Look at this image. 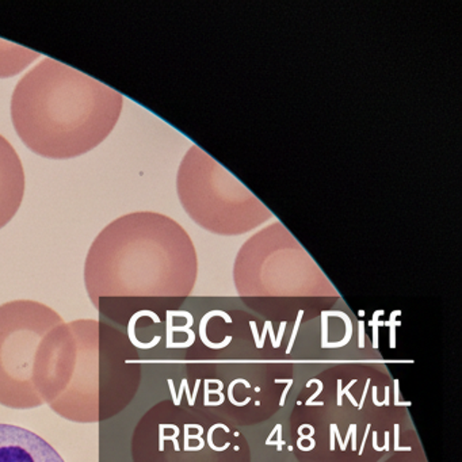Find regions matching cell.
Returning a JSON list of instances; mask_svg holds the SVG:
<instances>
[{
    "instance_id": "obj_23",
    "label": "cell",
    "mask_w": 462,
    "mask_h": 462,
    "mask_svg": "<svg viewBox=\"0 0 462 462\" xmlns=\"http://www.w3.org/2000/svg\"><path fill=\"white\" fill-rule=\"evenodd\" d=\"M264 324H266V326H267V331H269L270 339H272V343H273V347L278 348L277 339H275V334H274V329H273L272 321L267 320L266 323H264Z\"/></svg>"
},
{
    "instance_id": "obj_10",
    "label": "cell",
    "mask_w": 462,
    "mask_h": 462,
    "mask_svg": "<svg viewBox=\"0 0 462 462\" xmlns=\"http://www.w3.org/2000/svg\"><path fill=\"white\" fill-rule=\"evenodd\" d=\"M400 315H402V310H393L391 315V320L383 321V326L391 328V343H389V347L391 348H396V328L402 326V323L397 321L396 318Z\"/></svg>"
},
{
    "instance_id": "obj_20",
    "label": "cell",
    "mask_w": 462,
    "mask_h": 462,
    "mask_svg": "<svg viewBox=\"0 0 462 462\" xmlns=\"http://www.w3.org/2000/svg\"><path fill=\"white\" fill-rule=\"evenodd\" d=\"M354 383H356V378L354 380L350 381V383H348L347 386H346L345 389H343V394H346V396L348 397V400H350L351 404L354 405V407H358V402H356V397L353 396V394L350 393V388L351 386H354Z\"/></svg>"
},
{
    "instance_id": "obj_1",
    "label": "cell",
    "mask_w": 462,
    "mask_h": 462,
    "mask_svg": "<svg viewBox=\"0 0 462 462\" xmlns=\"http://www.w3.org/2000/svg\"><path fill=\"white\" fill-rule=\"evenodd\" d=\"M139 346L105 320L61 323L45 337L36 385L44 404L74 423H102L120 415L140 383Z\"/></svg>"
},
{
    "instance_id": "obj_26",
    "label": "cell",
    "mask_w": 462,
    "mask_h": 462,
    "mask_svg": "<svg viewBox=\"0 0 462 462\" xmlns=\"http://www.w3.org/2000/svg\"><path fill=\"white\" fill-rule=\"evenodd\" d=\"M180 385L183 386V392H186V396H188L189 405H190V407H193V404H191V392H190V388H189L188 380H186V378H183L182 383H180Z\"/></svg>"
},
{
    "instance_id": "obj_24",
    "label": "cell",
    "mask_w": 462,
    "mask_h": 462,
    "mask_svg": "<svg viewBox=\"0 0 462 462\" xmlns=\"http://www.w3.org/2000/svg\"><path fill=\"white\" fill-rule=\"evenodd\" d=\"M291 385H293V380L289 378L288 385H286L285 391L282 392V396H281L280 407H283L285 405L286 397H288L289 391H291Z\"/></svg>"
},
{
    "instance_id": "obj_33",
    "label": "cell",
    "mask_w": 462,
    "mask_h": 462,
    "mask_svg": "<svg viewBox=\"0 0 462 462\" xmlns=\"http://www.w3.org/2000/svg\"><path fill=\"white\" fill-rule=\"evenodd\" d=\"M373 402H374L375 404V407H383V402H378V399H377V386H373Z\"/></svg>"
},
{
    "instance_id": "obj_35",
    "label": "cell",
    "mask_w": 462,
    "mask_h": 462,
    "mask_svg": "<svg viewBox=\"0 0 462 462\" xmlns=\"http://www.w3.org/2000/svg\"><path fill=\"white\" fill-rule=\"evenodd\" d=\"M310 446H308V448H304V446H300V450H302V451H310V450H313V448H315V446H316V440L313 439V438H310Z\"/></svg>"
},
{
    "instance_id": "obj_9",
    "label": "cell",
    "mask_w": 462,
    "mask_h": 462,
    "mask_svg": "<svg viewBox=\"0 0 462 462\" xmlns=\"http://www.w3.org/2000/svg\"><path fill=\"white\" fill-rule=\"evenodd\" d=\"M323 313L327 316V318H328V316H337V318H342L346 324V335L342 340H339V342L326 343V345H321V348L345 347V346L350 342L351 337H353V323H351L350 318H348L345 312H340V310H323Z\"/></svg>"
},
{
    "instance_id": "obj_27",
    "label": "cell",
    "mask_w": 462,
    "mask_h": 462,
    "mask_svg": "<svg viewBox=\"0 0 462 462\" xmlns=\"http://www.w3.org/2000/svg\"><path fill=\"white\" fill-rule=\"evenodd\" d=\"M370 429H372V424H367L366 430H365L364 439H362L361 448H359L358 450L359 456H362V454H364L365 445H366L367 434H369Z\"/></svg>"
},
{
    "instance_id": "obj_31",
    "label": "cell",
    "mask_w": 462,
    "mask_h": 462,
    "mask_svg": "<svg viewBox=\"0 0 462 462\" xmlns=\"http://www.w3.org/2000/svg\"><path fill=\"white\" fill-rule=\"evenodd\" d=\"M199 383H201V380H199V378H197L196 386H194V392L193 394H191V404H193V407L194 404H196L197 393H199Z\"/></svg>"
},
{
    "instance_id": "obj_4",
    "label": "cell",
    "mask_w": 462,
    "mask_h": 462,
    "mask_svg": "<svg viewBox=\"0 0 462 462\" xmlns=\"http://www.w3.org/2000/svg\"><path fill=\"white\" fill-rule=\"evenodd\" d=\"M61 323L55 310L33 300L0 305V405L13 410L44 405L36 385L37 359L45 337Z\"/></svg>"
},
{
    "instance_id": "obj_32",
    "label": "cell",
    "mask_w": 462,
    "mask_h": 462,
    "mask_svg": "<svg viewBox=\"0 0 462 462\" xmlns=\"http://www.w3.org/2000/svg\"><path fill=\"white\" fill-rule=\"evenodd\" d=\"M204 391H205L204 405H205V407H208V402H209V383H208V380H205Z\"/></svg>"
},
{
    "instance_id": "obj_7",
    "label": "cell",
    "mask_w": 462,
    "mask_h": 462,
    "mask_svg": "<svg viewBox=\"0 0 462 462\" xmlns=\"http://www.w3.org/2000/svg\"><path fill=\"white\" fill-rule=\"evenodd\" d=\"M40 59V53L0 40V79L15 77Z\"/></svg>"
},
{
    "instance_id": "obj_37",
    "label": "cell",
    "mask_w": 462,
    "mask_h": 462,
    "mask_svg": "<svg viewBox=\"0 0 462 462\" xmlns=\"http://www.w3.org/2000/svg\"><path fill=\"white\" fill-rule=\"evenodd\" d=\"M359 316H365V310H359Z\"/></svg>"
},
{
    "instance_id": "obj_25",
    "label": "cell",
    "mask_w": 462,
    "mask_h": 462,
    "mask_svg": "<svg viewBox=\"0 0 462 462\" xmlns=\"http://www.w3.org/2000/svg\"><path fill=\"white\" fill-rule=\"evenodd\" d=\"M351 427V448H353V451L358 450L356 448V424H350Z\"/></svg>"
},
{
    "instance_id": "obj_5",
    "label": "cell",
    "mask_w": 462,
    "mask_h": 462,
    "mask_svg": "<svg viewBox=\"0 0 462 462\" xmlns=\"http://www.w3.org/2000/svg\"><path fill=\"white\" fill-rule=\"evenodd\" d=\"M0 462H66L44 438L15 424L0 423Z\"/></svg>"
},
{
    "instance_id": "obj_16",
    "label": "cell",
    "mask_w": 462,
    "mask_h": 462,
    "mask_svg": "<svg viewBox=\"0 0 462 462\" xmlns=\"http://www.w3.org/2000/svg\"><path fill=\"white\" fill-rule=\"evenodd\" d=\"M393 389H394V405H396V407H411V405H412V402H402V400H400V381L399 380L393 381Z\"/></svg>"
},
{
    "instance_id": "obj_8",
    "label": "cell",
    "mask_w": 462,
    "mask_h": 462,
    "mask_svg": "<svg viewBox=\"0 0 462 462\" xmlns=\"http://www.w3.org/2000/svg\"><path fill=\"white\" fill-rule=\"evenodd\" d=\"M215 316H220V318H223L228 324L232 323L231 316H229L228 313L224 312V310H210V312H208L207 315L202 318L201 323H199V337H201L202 343H204L207 347L213 348V350H220V348L226 347V346L231 343L232 337H226V339H224V342L220 343H212L208 339L207 324L208 321H209V319L215 318Z\"/></svg>"
},
{
    "instance_id": "obj_36",
    "label": "cell",
    "mask_w": 462,
    "mask_h": 462,
    "mask_svg": "<svg viewBox=\"0 0 462 462\" xmlns=\"http://www.w3.org/2000/svg\"><path fill=\"white\" fill-rule=\"evenodd\" d=\"M391 389H389V386H385V399H383V405H389L391 404V402H389V397H391Z\"/></svg>"
},
{
    "instance_id": "obj_15",
    "label": "cell",
    "mask_w": 462,
    "mask_h": 462,
    "mask_svg": "<svg viewBox=\"0 0 462 462\" xmlns=\"http://www.w3.org/2000/svg\"><path fill=\"white\" fill-rule=\"evenodd\" d=\"M312 383H318V391H316L315 394H313V396H310V399L307 400V402H305V404H307L308 407H312L313 402H315L316 397H318L319 394H320L324 389L323 383H321L320 380H318V378H313V380L308 381L307 388H310V386H312Z\"/></svg>"
},
{
    "instance_id": "obj_11",
    "label": "cell",
    "mask_w": 462,
    "mask_h": 462,
    "mask_svg": "<svg viewBox=\"0 0 462 462\" xmlns=\"http://www.w3.org/2000/svg\"><path fill=\"white\" fill-rule=\"evenodd\" d=\"M236 383H245V388H251L250 383H248L247 380H243V378H237V380L232 381L231 383H229L228 386V399L229 402H232V404L236 405V407H245V405H247L248 402H251L250 397H247V399L245 400V402H239L235 400L234 397V388Z\"/></svg>"
},
{
    "instance_id": "obj_18",
    "label": "cell",
    "mask_w": 462,
    "mask_h": 462,
    "mask_svg": "<svg viewBox=\"0 0 462 462\" xmlns=\"http://www.w3.org/2000/svg\"><path fill=\"white\" fill-rule=\"evenodd\" d=\"M321 326H323V339H321V345L328 343V319L321 312Z\"/></svg>"
},
{
    "instance_id": "obj_14",
    "label": "cell",
    "mask_w": 462,
    "mask_h": 462,
    "mask_svg": "<svg viewBox=\"0 0 462 462\" xmlns=\"http://www.w3.org/2000/svg\"><path fill=\"white\" fill-rule=\"evenodd\" d=\"M302 316H304V310H299V315H297L296 323H294L293 332H291V340H289V346L288 348H286V354L291 353V348H293L294 340H296L297 337V332H299L300 324H301Z\"/></svg>"
},
{
    "instance_id": "obj_13",
    "label": "cell",
    "mask_w": 462,
    "mask_h": 462,
    "mask_svg": "<svg viewBox=\"0 0 462 462\" xmlns=\"http://www.w3.org/2000/svg\"><path fill=\"white\" fill-rule=\"evenodd\" d=\"M216 429H224L226 430V432H229V429L228 427L226 426V424H215V426L210 427L209 431H208V445L210 446V448H212V450L226 451V448H228L229 446H231V443L226 442V445L223 446V448H218V446H216L215 443H213V432H215Z\"/></svg>"
},
{
    "instance_id": "obj_17",
    "label": "cell",
    "mask_w": 462,
    "mask_h": 462,
    "mask_svg": "<svg viewBox=\"0 0 462 462\" xmlns=\"http://www.w3.org/2000/svg\"><path fill=\"white\" fill-rule=\"evenodd\" d=\"M393 431H394V450L396 451H411L412 450V448H410V446H407V448H402V446L399 445L400 442V426L399 424H394L393 426Z\"/></svg>"
},
{
    "instance_id": "obj_3",
    "label": "cell",
    "mask_w": 462,
    "mask_h": 462,
    "mask_svg": "<svg viewBox=\"0 0 462 462\" xmlns=\"http://www.w3.org/2000/svg\"><path fill=\"white\" fill-rule=\"evenodd\" d=\"M175 247L172 224L153 213H131L105 226L85 263L86 291L102 320L132 339L143 319L161 324L150 296L171 277Z\"/></svg>"
},
{
    "instance_id": "obj_21",
    "label": "cell",
    "mask_w": 462,
    "mask_h": 462,
    "mask_svg": "<svg viewBox=\"0 0 462 462\" xmlns=\"http://www.w3.org/2000/svg\"><path fill=\"white\" fill-rule=\"evenodd\" d=\"M358 329H359V348L365 347V323L364 320H359L358 323Z\"/></svg>"
},
{
    "instance_id": "obj_30",
    "label": "cell",
    "mask_w": 462,
    "mask_h": 462,
    "mask_svg": "<svg viewBox=\"0 0 462 462\" xmlns=\"http://www.w3.org/2000/svg\"><path fill=\"white\" fill-rule=\"evenodd\" d=\"M251 331H253L254 340H255L256 347L259 345V334H258V327H256L255 321H250Z\"/></svg>"
},
{
    "instance_id": "obj_12",
    "label": "cell",
    "mask_w": 462,
    "mask_h": 462,
    "mask_svg": "<svg viewBox=\"0 0 462 462\" xmlns=\"http://www.w3.org/2000/svg\"><path fill=\"white\" fill-rule=\"evenodd\" d=\"M383 313H385L383 310H375L373 320L369 321V326L373 327V348H378V328L383 326V321L378 320V318Z\"/></svg>"
},
{
    "instance_id": "obj_28",
    "label": "cell",
    "mask_w": 462,
    "mask_h": 462,
    "mask_svg": "<svg viewBox=\"0 0 462 462\" xmlns=\"http://www.w3.org/2000/svg\"><path fill=\"white\" fill-rule=\"evenodd\" d=\"M370 383H372V380H367L366 381V385H365V389H364V393H362V397H361V402H358V410H362V408H364V402H365V400H366V394H367V389H369V386H370Z\"/></svg>"
},
{
    "instance_id": "obj_2",
    "label": "cell",
    "mask_w": 462,
    "mask_h": 462,
    "mask_svg": "<svg viewBox=\"0 0 462 462\" xmlns=\"http://www.w3.org/2000/svg\"><path fill=\"white\" fill-rule=\"evenodd\" d=\"M123 106V94L45 58L15 86L12 121L32 152L66 161L102 144L115 131Z\"/></svg>"
},
{
    "instance_id": "obj_19",
    "label": "cell",
    "mask_w": 462,
    "mask_h": 462,
    "mask_svg": "<svg viewBox=\"0 0 462 462\" xmlns=\"http://www.w3.org/2000/svg\"><path fill=\"white\" fill-rule=\"evenodd\" d=\"M278 439L277 440H269V442H266L267 446H277V450L281 451L282 450V446L285 445V442H283L282 439V427H280L278 429Z\"/></svg>"
},
{
    "instance_id": "obj_22",
    "label": "cell",
    "mask_w": 462,
    "mask_h": 462,
    "mask_svg": "<svg viewBox=\"0 0 462 462\" xmlns=\"http://www.w3.org/2000/svg\"><path fill=\"white\" fill-rule=\"evenodd\" d=\"M335 427H337L335 423L329 426V450L331 451L335 450V442H337V439H335Z\"/></svg>"
},
{
    "instance_id": "obj_6",
    "label": "cell",
    "mask_w": 462,
    "mask_h": 462,
    "mask_svg": "<svg viewBox=\"0 0 462 462\" xmlns=\"http://www.w3.org/2000/svg\"><path fill=\"white\" fill-rule=\"evenodd\" d=\"M25 170L15 148L0 134V229L20 210L25 196Z\"/></svg>"
},
{
    "instance_id": "obj_29",
    "label": "cell",
    "mask_w": 462,
    "mask_h": 462,
    "mask_svg": "<svg viewBox=\"0 0 462 462\" xmlns=\"http://www.w3.org/2000/svg\"><path fill=\"white\" fill-rule=\"evenodd\" d=\"M337 405L342 407L343 405V388H342V380H337Z\"/></svg>"
},
{
    "instance_id": "obj_34",
    "label": "cell",
    "mask_w": 462,
    "mask_h": 462,
    "mask_svg": "<svg viewBox=\"0 0 462 462\" xmlns=\"http://www.w3.org/2000/svg\"><path fill=\"white\" fill-rule=\"evenodd\" d=\"M378 440V434L377 431H373V448H375L377 451H383V448H380V446L377 445Z\"/></svg>"
}]
</instances>
